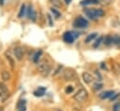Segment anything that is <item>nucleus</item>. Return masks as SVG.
I'll list each match as a JSON object with an SVG mask.
<instances>
[{
    "instance_id": "obj_1",
    "label": "nucleus",
    "mask_w": 120,
    "mask_h": 111,
    "mask_svg": "<svg viewBox=\"0 0 120 111\" xmlns=\"http://www.w3.org/2000/svg\"><path fill=\"white\" fill-rule=\"evenodd\" d=\"M73 98L74 100L77 102V103H84L86 102V100L88 99V92L85 89H80L74 95H73Z\"/></svg>"
},
{
    "instance_id": "obj_2",
    "label": "nucleus",
    "mask_w": 120,
    "mask_h": 111,
    "mask_svg": "<svg viewBox=\"0 0 120 111\" xmlns=\"http://www.w3.org/2000/svg\"><path fill=\"white\" fill-rule=\"evenodd\" d=\"M51 70H52V67H51V64L48 63L47 62L43 61L41 63L38 64V71L40 73V75L44 77L48 76L51 73Z\"/></svg>"
},
{
    "instance_id": "obj_3",
    "label": "nucleus",
    "mask_w": 120,
    "mask_h": 111,
    "mask_svg": "<svg viewBox=\"0 0 120 111\" xmlns=\"http://www.w3.org/2000/svg\"><path fill=\"white\" fill-rule=\"evenodd\" d=\"M87 26H88V21L82 17H78L73 22L74 28H86Z\"/></svg>"
},
{
    "instance_id": "obj_4",
    "label": "nucleus",
    "mask_w": 120,
    "mask_h": 111,
    "mask_svg": "<svg viewBox=\"0 0 120 111\" xmlns=\"http://www.w3.org/2000/svg\"><path fill=\"white\" fill-rule=\"evenodd\" d=\"M76 77V72L72 69H66L63 74V78L65 80H73Z\"/></svg>"
},
{
    "instance_id": "obj_5",
    "label": "nucleus",
    "mask_w": 120,
    "mask_h": 111,
    "mask_svg": "<svg viewBox=\"0 0 120 111\" xmlns=\"http://www.w3.org/2000/svg\"><path fill=\"white\" fill-rule=\"evenodd\" d=\"M14 55L18 61H22L24 56V49H22V47H20V46L16 47L14 49Z\"/></svg>"
},
{
    "instance_id": "obj_6",
    "label": "nucleus",
    "mask_w": 120,
    "mask_h": 111,
    "mask_svg": "<svg viewBox=\"0 0 120 111\" xmlns=\"http://www.w3.org/2000/svg\"><path fill=\"white\" fill-rule=\"evenodd\" d=\"M74 35H73V32H66L64 33L63 35V40L66 42V43H68V44H71L73 43L74 41Z\"/></svg>"
},
{
    "instance_id": "obj_7",
    "label": "nucleus",
    "mask_w": 120,
    "mask_h": 111,
    "mask_svg": "<svg viewBox=\"0 0 120 111\" xmlns=\"http://www.w3.org/2000/svg\"><path fill=\"white\" fill-rule=\"evenodd\" d=\"M82 80H83L84 83L90 84V83H92L94 81V77H93V76L90 73L84 72V73H82Z\"/></svg>"
},
{
    "instance_id": "obj_8",
    "label": "nucleus",
    "mask_w": 120,
    "mask_h": 111,
    "mask_svg": "<svg viewBox=\"0 0 120 111\" xmlns=\"http://www.w3.org/2000/svg\"><path fill=\"white\" fill-rule=\"evenodd\" d=\"M84 13L90 20H96L97 19V16L95 13V8H84Z\"/></svg>"
},
{
    "instance_id": "obj_9",
    "label": "nucleus",
    "mask_w": 120,
    "mask_h": 111,
    "mask_svg": "<svg viewBox=\"0 0 120 111\" xmlns=\"http://www.w3.org/2000/svg\"><path fill=\"white\" fill-rule=\"evenodd\" d=\"M113 94H114V91L113 90H106V91L100 93L99 94V97L101 99H107V98H111Z\"/></svg>"
},
{
    "instance_id": "obj_10",
    "label": "nucleus",
    "mask_w": 120,
    "mask_h": 111,
    "mask_svg": "<svg viewBox=\"0 0 120 111\" xmlns=\"http://www.w3.org/2000/svg\"><path fill=\"white\" fill-rule=\"evenodd\" d=\"M17 109L19 111H26V101L21 100L17 104Z\"/></svg>"
},
{
    "instance_id": "obj_11",
    "label": "nucleus",
    "mask_w": 120,
    "mask_h": 111,
    "mask_svg": "<svg viewBox=\"0 0 120 111\" xmlns=\"http://www.w3.org/2000/svg\"><path fill=\"white\" fill-rule=\"evenodd\" d=\"M98 0H82L80 4L82 6H90V5H97L98 4Z\"/></svg>"
},
{
    "instance_id": "obj_12",
    "label": "nucleus",
    "mask_w": 120,
    "mask_h": 111,
    "mask_svg": "<svg viewBox=\"0 0 120 111\" xmlns=\"http://www.w3.org/2000/svg\"><path fill=\"white\" fill-rule=\"evenodd\" d=\"M1 77H2V79L4 81H8V80H9L11 78V75H10V73L8 71L3 70L2 73H1Z\"/></svg>"
},
{
    "instance_id": "obj_13",
    "label": "nucleus",
    "mask_w": 120,
    "mask_h": 111,
    "mask_svg": "<svg viewBox=\"0 0 120 111\" xmlns=\"http://www.w3.org/2000/svg\"><path fill=\"white\" fill-rule=\"evenodd\" d=\"M45 90H46V89L44 87H39V88H38L37 90L34 91V95L36 97H41L45 93Z\"/></svg>"
},
{
    "instance_id": "obj_14",
    "label": "nucleus",
    "mask_w": 120,
    "mask_h": 111,
    "mask_svg": "<svg viewBox=\"0 0 120 111\" xmlns=\"http://www.w3.org/2000/svg\"><path fill=\"white\" fill-rule=\"evenodd\" d=\"M98 36V34L97 33H92V34H90V35H88L86 37H85V39H84V42L86 43V44H88V43H90L91 41H93L96 37Z\"/></svg>"
},
{
    "instance_id": "obj_15",
    "label": "nucleus",
    "mask_w": 120,
    "mask_h": 111,
    "mask_svg": "<svg viewBox=\"0 0 120 111\" xmlns=\"http://www.w3.org/2000/svg\"><path fill=\"white\" fill-rule=\"evenodd\" d=\"M50 2L52 5V7H57V8L62 7V6H63V3H62L61 0H50Z\"/></svg>"
},
{
    "instance_id": "obj_16",
    "label": "nucleus",
    "mask_w": 120,
    "mask_h": 111,
    "mask_svg": "<svg viewBox=\"0 0 120 111\" xmlns=\"http://www.w3.org/2000/svg\"><path fill=\"white\" fill-rule=\"evenodd\" d=\"M103 44H104L105 46H110V45H112V36H111V35L105 36V37L103 38Z\"/></svg>"
},
{
    "instance_id": "obj_17",
    "label": "nucleus",
    "mask_w": 120,
    "mask_h": 111,
    "mask_svg": "<svg viewBox=\"0 0 120 111\" xmlns=\"http://www.w3.org/2000/svg\"><path fill=\"white\" fill-rule=\"evenodd\" d=\"M41 55H42V50L41 49H39V50H38L36 53H35V55H34V57H33V62H35V63H37L38 62V60H39V58L41 57Z\"/></svg>"
},
{
    "instance_id": "obj_18",
    "label": "nucleus",
    "mask_w": 120,
    "mask_h": 111,
    "mask_svg": "<svg viewBox=\"0 0 120 111\" xmlns=\"http://www.w3.org/2000/svg\"><path fill=\"white\" fill-rule=\"evenodd\" d=\"M25 13H26V7H25V5H23V4H22V7H21V8H20V11H19L18 17H19V18H22V17L25 15Z\"/></svg>"
},
{
    "instance_id": "obj_19",
    "label": "nucleus",
    "mask_w": 120,
    "mask_h": 111,
    "mask_svg": "<svg viewBox=\"0 0 120 111\" xmlns=\"http://www.w3.org/2000/svg\"><path fill=\"white\" fill-rule=\"evenodd\" d=\"M95 13H96L97 18L102 17V16H104V14H105L104 10H103V9H101V8H95Z\"/></svg>"
},
{
    "instance_id": "obj_20",
    "label": "nucleus",
    "mask_w": 120,
    "mask_h": 111,
    "mask_svg": "<svg viewBox=\"0 0 120 111\" xmlns=\"http://www.w3.org/2000/svg\"><path fill=\"white\" fill-rule=\"evenodd\" d=\"M112 43L115 45H119L120 44V35H114L112 36Z\"/></svg>"
},
{
    "instance_id": "obj_21",
    "label": "nucleus",
    "mask_w": 120,
    "mask_h": 111,
    "mask_svg": "<svg viewBox=\"0 0 120 111\" xmlns=\"http://www.w3.org/2000/svg\"><path fill=\"white\" fill-rule=\"evenodd\" d=\"M103 38H104L103 36H99V37L96 40V42H95V44L93 45V47H94L95 49H97V48H98V46L103 42Z\"/></svg>"
},
{
    "instance_id": "obj_22",
    "label": "nucleus",
    "mask_w": 120,
    "mask_h": 111,
    "mask_svg": "<svg viewBox=\"0 0 120 111\" xmlns=\"http://www.w3.org/2000/svg\"><path fill=\"white\" fill-rule=\"evenodd\" d=\"M51 11H52V15L54 16V18H55V19H58V18L61 16V13H60L58 10H56L55 8H53V7H52V8H51Z\"/></svg>"
},
{
    "instance_id": "obj_23",
    "label": "nucleus",
    "mask_w": 120,
    "mask_h": 111,
    "mask_svg": "<svg viewBox=\"0 0 120 111\" xmlns=\"http://www.w3.org/2000/svg\"><path fill=\"white\" fill-rule=\"evenodd\" d=\"M29 19H30L32 21H36V19H37V12H36L34 9H33V11H32L31 14H30Z\"/></svg>"
},
{
    "instance_id": "obj_24",
    "label": "nucleus",
    "mask_w": 120,
    "mask_h": 111,
    "mask_svg": "<svg viewBox=\"0 0 120 111\" xmlns=\"http://www.w3.org/2000/svg\"><path fill=\"white\" fill-rule=\"evenodd\" d=\"M112 111H120V102H117L112 106Z\"/></svg>"
},
{
    "instance_id": "obj_25",
    "label": "nucleus",
    "mask_w": 120,
    "mask_h": 111,
    "mask_svg": "<svg viewBox=\"0 0 120 111\" xmlns=\"http://www.w3.org/2000/svg\"><path fill=\"white\" fill-rule=\"evenodd\" d=\"M102 88H103V84L102 83H95L94 84V89L95 90H101Z\"/></svg>"
},
{
    "instance_id": "obj_26",
    "label": "nucleus",
    "mask_w": 120,
    "mask_h": 111,
    "mask_svg": "<svg viewBox=\"0 0 120 111\" xmlns=\"http://www.w3.org/2000/svg\"><path fill=\"white\" fill-rule=\"evenodd\" d=\"M7 86L4 84V83H0V90H1V92H7Z\"/></svg>"
},
{
    "instance_id": "obj_27",
    "label": "nucleus",
    "mask_w": 120,
    "mask_h": 111,
    "mask_svg": "<svg viewBox=\"0 0 120 111\" xmlns=\"http://www.w3.org/2000/svg\"><path fill=\"white\" fill-rule=\"evenodd\" d=\"M113 68H114V71L117 72V74L120 75V64H118V63H114V64H113Z\"/></svg>"
},
{
    "instance_id": "obj_28",
    "label": "nucleus",
    "mask_w": 120,
    "mask_h": 111,
    "mask_svg": "<svg viewBox=\"0 0 120 111\" xmlns=\"http://www.w3.org/2000/svg\"><path fill=\"white\" fill-rule=\"evenodd\" d=\"M47 18H48V21H49V25L50 26H52L53 25V21H52V18L50 14H47Z\"/></svg>"
},
{
    "instance_id": "obj_29",
    "label": "nucleus",
    "mask_w": 120,
    "mask_h": 111,
    "mask_svg": "<svg viewBox=\"0 0 120 111\" xmlns=\"http://www.w3.org/2000/svg\"><path fill=\"white\" fill-rule=\"evenodd\" d=\"M7 59H8V61H9V62H10V65H11V67H12V68H14V64H15V63H14V62H13L12 58H11V57H10L9 55H8V54H7Z\"/></svg>"
},
{
    "instance_id": "obj_30",
    "label": "nucleus",
    "mask_w": 120,
    "mask_h": 111,
    "mask_svg": "<svg viewBox=\"0 0 120 111\" xmlns=\"http://www.w3.org/2000/svg\"><path fill=\"white\" fill-rule=\"evenodd\" d=\"M65 91H66V93H71V92L73 91V87H72V86H68V87L66 88Z\"/></svg>"
},
{
    "instance_id": "obj_31",
    "label": "nucleus",
    "mask_w": 120,
    "mask_h": 111,
    "mask_svg": "<svg viewBox=\"0 0 120 111\" xmlns=\"http://www.w3.org/2000/svg\"><path fill=\"white\" fill-rule=\"evenodd\" d=\"M62 67H63L62 65H58V66H57V68L55 69V71H54V73H53V75H54V76H55V75H57V74L59 73V71H60V70L62 69Z\"/></svg>"
},
{
    "instance_id": "obj_32",
    "label": "nucleus",
    "mask_w": 120,
    "mask_h": 111,
    "mask_svg": "<svg viewBox=\"0 0 120 111\" xmlns=\"http://www.w3.org/2000/svg\"><path fill=\"white\" fill-rule=\"evenodd\" d=\"M118 96H119V93H114V94H113V95L111 97V101H114V100H115V99H116Z\"/></svg>"
},
{
    "instance_id": "obj_33",
    "label": "nucleus",
    "mask_w": 120,
    "mask_h": 111,
    "mask_svg": "<svg viewBox=\"0 0 120 111\" xmlns=\"http://www.w3.org/2000/svg\"><path fill=\"white\" fill-rule=\"evenodd\" d=\"M96 75H97V76H98V80H101V75L98 73V71H96Z\"/></svg>"
},
{
    "instance_id": "obj_34",
    "label": "nucleus",
    "mask_w": 120,
    "mask_h": 111,
    "mask_svg": "<svg viewBox=\"0 0 120 111\" xmlns=\"http://www.w3.org/2000/svg\"><path fill=\"white\" fill-rule=\"evenodd\" d=\"M70 2H71V0H65V3H66V5H68Z\"/></svg>"
},
{
    "instance_id": "obj_35",
    "label": "nucleus",
    "mask_w": 120,
    "mask_h": 111,
    "mask_svg": "<svg viewBox=\"0 0 120 111\" xmlns=\"http://www.w3.org/2000/svg\"><path fill=\"white\" fill-rule=\"evenodd\" d=\"M0 6H4V0H0Z\"/></svg>"
},
{
    "instance_id": "obj_36",
    "label": "nucleus",
    "mask_w": 120,
    "mask_h": 111,
    "mask_svg": "<svg viewBox=\"0 0 120 111\" xmlns=\"http://www.w3.org/2000/svg\"><path fill=\"white\" fill-rule=\"evenodd\" d=\"M54 111H63L62 109H60V108H55L54 109Z\"/></svg>"
},
{
    "instance_id": "obj_37",
    "label": "nucleus",
    "mask_w": 120,
    "mask_h": 111,
    "mask_svg": "<svg viewBox=\"0 0 120 111\" xmlns=\"http://www.w3.org/2000/svg\"><path fill=\"white\" fill-rule=\"evenodd\" d=\"M0 111H3V107H0Z\"/></svg>"
},
{
    "instance_id": "obj_38",
    "label": "nucleus",
    "mask_w": 120,
    "mask_h": 111,
    "mask_svg": "<svg viewBox=\"0 0 120 111\" xmlns=\"http://www.w3.org/2000/svg\"><path fill=\"white\" fill-rule=\"evenodd\" d=\"M119 46H120V44H119Z\"/></svg>"
}]
</instances>
